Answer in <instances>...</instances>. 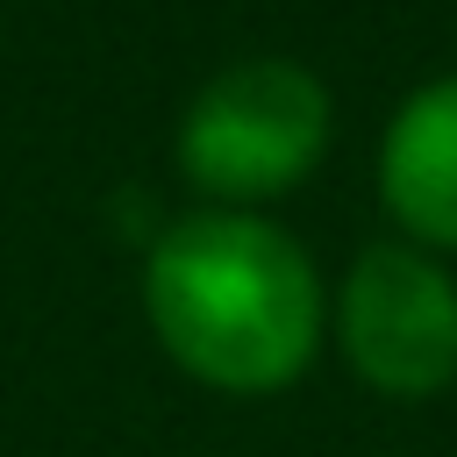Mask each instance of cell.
Here are the masks:
<instances>
[{
  "label": "cell",
  "instance_id": "cell-2",
  "mask_svg": "<svg viewBox=\"0 0 457 457\" xmlns=\"http://www.w3.org/2000/svg\"><path fill=\"white\" fill-rule=\"evenodd\" d=\"M328 150V86L293 57H243L214 71L179 121V171L221 200H278Z\"/></svg>",
  "mask_w": 457,
  "mask_h": 457
},
{
  "label": "cell",
  "instance_id": "cell-4",
  "mask_svg": "<svg viewBox=\"0 0 457 457\" xmlns=\"http://www.w3.org/2000/svg\"><path fill=\"white\" fill-rule=\"evenodd\" d=\"M378 200L421 250H457V71L400 100L378 136Z\"/></svg>",
  "mask_w": 457,
  "mask_h": 457
},
{
  "label": "cell",
  "instance_id": "cell-1",
  "mask_svg": "<svg viewBox=\"0 0 457 457\" xmlns=\"http://www.w3.org/2000/svg\"><path fill=\"white\" fill-rule=\"evenodd\" d=\"M143 314L186 378L236 400L286 393L328 328L314 257L250 207L179 214L143 257Z\"/></svg>",
  "mask_w": 457,
  "mask_h": 457
},
{
  "label": "cell",
  "instance_id": "cell-3",
  "mask_svg": "<svg viewBox=\"0 0 457 457\" xmlns=\"http://www.w3.org/2000/svg\"><path fill=\"white\" fill-rule=\"evenodd\" d=\"M343 364L386 400H436L457 386V278L421 243H371L336 293Z\"/></svg>",
  "mask_w": 457,
  "mask_h": 457
}]
</instances>
